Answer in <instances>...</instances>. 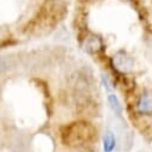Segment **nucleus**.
<instances>
[{
	"label": "nucleus",
	"instance_id": "obj_3",
	"mask_svg": "<svg viewBox=\"0 0 152 152\" xmlns=\"http://www.w3.org/2000/svg\"><path fill=\"white\" fill-rule=\"evenodd\" d=\"M82 48L84 52H86L89 54H95V53H98L99 50H102L103 42L97 35L89 34L82 41Z\"/></svg>",
	"mask_w": 152,
	"mask_h": 152
},
{
	"label": "nucleus",
	"instance_id": "obj_1",
	"mask_svg": "<svg viewBox=\"0 0 152 152\" xmlns=\"http://www.w3.org/2000/svg\"><path fill=\"white\" fill-rule=\"evenodd\" d=\"M111 64L116 71L121 73H127L133 69L134 67V60L131 55H128L126 52L120 50L111 58Z\"/></svg>",
	"mask_w": 152,
	"mask_h": 152
},
{
	"label": "nucleus",
	"instance_id": "obj_5",
	"mask_svg": "<svg viewBox=\"0 0 152 152\" xmlns=\"http://www.w3.org/2000/svg\"><path fill=\"white\" fill-rule=\"evenodd\" d=\"M108 104H109V107H110V109L113 110L114 114H116L118 116L121 115V113H122V105H121V102H120V99L118 98L116 95L110 94L108 96Z\"/></svg>",
	"mask_w": 152,
	"mask_h": 152
},
{
	"label": "nucleus",
	"instance_id": "obj_4",
	"mask_svg": "<svg viewBox=\"0 0 152 152\" xmlns=\"http://www.w3.org/2000/svg\"><path fill=\"white\" fill-rule=\"evenodd\" d=\"M116 147V137L111 131H105L103 135V152H113Z\"/></svg>",
	"mask_w": 152,
	"mask_h": 152
},
{
	"label": "nucleus",
	"instance_id": "obj_2",
	"mask_svg": "<svg viewBox=\"0 0 152 152\" xmlns=\"http://www.w3.org/2000/svg\"><path fill=\"white\" fill-rule=\"evenodd\" d=\"M137 111L140 115H152V90H146L139 96Z\"/></svg>",
	"mask_w": 152,
	"mask_h": 152
},
{
	"label": "nucleus",
	"instance_id": "obj_6",
	"mask_svg": "<svg viewBox=\"0 0 152 152\" xmlns=\"http://www.w3.org/2000/svg\"><path fill=\"white\" fill-rule=\"evenodd\" d=\"M129 1H133V0H129Z\"/></svg>",
	"mask_w": 152,
	"mask_h": 152
}]
</instances>
